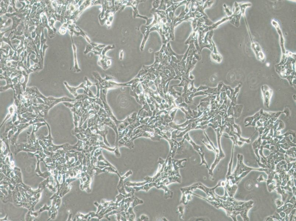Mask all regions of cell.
Segmentation results:
<instances>
[{"label": "cell", "instance_id": "obj_29", "mask_svg": "<svg viewBox=\"0 0 296 221\" xmlns=\"http://www.w3.org/2000/svg\"><path fill=\"white\" fill-rule=\"evenodd\" d=\"M141 219L143 221H148L149 220L148 217L146 216V215H143L141 217Z\"/></svg>", "mask_w": 296, "mask_h": 221}, {"label": "cell", "instance_id": "obj_23", "mask_svg": "<svg viewBox=\"0 0 296 221\" xmlns=\"http://www.w3.org/2000/svg\"><path fill=\"white\" fill-rule=\"evenodd\" d=\"M167 9V5H166L165 1L164 0L161 1L160 6L157 9V10L165 11Z\"/></svg>", "mask_w": 296, "mask_h": 221}, {"label": "cell", "instance_id": "obj_20", "mask_svg": "<svg viewBox=\"0 0 296 221\" xmlns=\"http://www.w3.org/2000/svg\"><path fill=\"white\" fill-rule=\"evenodd\" d=\"M234 146H233V150H232L231 158V160H230V162L229 163V165H228V173L227 174V175H226V178H227L228 177H229V176H230L231 175V169L232 168V166H233V163L234 148V145L235 144V143L234 141Z\"/></svg>", "mask_w": 296, "mask_h": 221}, {"label": "cell", "instance_id": "obj_7", "mask_svg": "<svg viewBox=\"0 0 296 221\" xmlns=\"http://www.w3.org/2000/svg\"><path fill=\"white\" fill-rule=\"evenodd\" d=\"M187 161V159L186 158L177 160L173 158L172 159V175L181 177L179 173V169L185 167V165H183L182 162Z\"/></svg>", "mask_w": 296, "mask_h": 221}, {"label": "cell", "instance_id": "obj_27", "mask_svg": "<svg viewBox=\"0 0 296 221\" xmlns=\"http://www.w3.org/2000/svg\"><path fill=\"white\" fill-rule=\"evenodd\" d=\"M161 1H154L152 3V9H157L159 7Z\"/></svg>", "mask_w": 296, "mask_h": 221}, {"label": "cell", "instance_id": "obj_13", "mask_svg": "<svg viewBox=\"0 0 296 221\" xmlns=\"http://www.w3.org/2000/svg\"><path fill=\"white\" fill-rule=\"evenodd\" d=\"M64 84L65 86L66 87V88L67 90H68L70 93L71 94H72L73 96H74L75 98H76L79 95L77 92V90L81 88H83L84 89V90H85L86 89V86H85L84 83H82V84L79 85V86L76 87H73L69 86L68 83L66 82V81L64 82Z\"/></svg>", "mask_w": 296, "mask_h": 221}, {"label": "cell", "instance_id": "obj_8", "mask_svg": "<svg viewBox=\"0 0 296 221\" xmlns=\"http://www.w3.org/2000/svg\"><path fill=\"white\" fill-rule=\"evenodd\" d=\"M106 46L105 45L98 44L94 42L88 44L87 46L86 50L84 51L85 54L88 53L89 52L92 51L94 52L95 55H101L102 50Z\"/></svg>", "mask_w": 296, "mask_h": 221}, {"label": "cell", "instance_id": "obj_14", "mask_svg": "<svg viewBox=\"0 0 296 221\" xmlns=\"http://www.w3.org/2000/svg\"><path fill=\"white\" fill-rule=\"evenodd\" d=\"M158 189H162L164 191V198L167 199L169 198H172L173 197V192L171 190L169 189L167 186L162 184H158L156 187Z\"/></svg>", "mask_w": 296, "mask_h": 221}, {"label": "cell", "instance_id": "obj_24", "mask_svg": "<svg viewBox=\"0 0 296 221\" xmlns=\"http://www.w3.org/2000/svg\"><path fill=\"white\" fill-rule=\"evenodd\" d=\"M214 1H205L204 5V9L208 8L211 7L213 4L214 3Z\"/></svg>", "mask_w": 296, "mask_h": 221}, {"label": "cell", "instance_id": "obj_2", "mask_svg": "<svg viewBox=\"0 0 296 221\" xmlns=\"http://www.w3.org/2000/svg\"><path fill=\"white\" fill-rule=\"evenodd\" d=\"M35 98H41L43 101L44 104L48 106L50 110L53 108L54 106L57 105L58 104L61 103V102H75L77 101L75 99H73L69 98L67 97H63L59 98H54L53 97H49L48 98H46L40 92L38 89H36V91Z\"/></svg>", "mask_w": 296, "mask_h": 221}, {"label": "cell", "instance_id": "obj_9", "mask_svg": "<svg viewBox=\"0 0 296 221\" xmlns=\"http://www.w3.org/2000/svg\"><path fill=\"white\" fill-rule=\"evenodd\" d=\"M181 177H179L176 176H172L162 178L157 183L158 184H162V185L168 186L172 183H181Z\"/></svg>", "mask_w": 296, "mask_h": 221}, {"label": "cell", "instance_id": "obj_1", "mask_svg": "<svg viewBox=\"0 0 296 221\" xmlns=\"http://www.w3.org/2000/svg\"><path fill=\"white\" fill-rule=\"evenodd\" d=\"M237 158V165L234 171L229 177L226 178V180H233L236 177L241 175L243 172L248 171H251L252 170L259 171L265 172L266 173L268 172V169L267 168H253L246 166L243 162V157L242 154H238Z\"/></svg>", "mask_w": 296, "mask_h": 221}, {"label": "cell", "instance_id": "obj_17", "mask_svg": "<svg viewBox=\"0 0 296 221\" xmlns=\"http://www.w3.org/2000/svg\"><path fill=\"white\" fill-rule=\"evenodd\" d=\"M198 34L197 31H193L189 38L186 41L185 44L186 45H189L192 43L194 44L195 40L197 38H198Z\"/></svg>", "mask_w": 296, "mask_h": 221}, {"label": "cell", "instance_id": "obj_19", "mask_svg": "<svg viewBox=\"0 0 296 221\" xmlns=\"http://www.w3.org/2000/svg\"><path fill=\"white\" fill-rule=\"evenodd\" d=\"M211 57L213 61L217 63H220L222 61V56L220 55L219 53L214 54L212 52L211 54Z\"/></svg>", "mask_w": 296, "mask_h": 221}, {"label": "cell", "instance_id": "obj_6", "mask_svg": "<svg viewBox=\"0 0 296 221\" xmlns=\"http://www.w3.org/2000/svg\"><path fill=\"white\" fill-rule=\"evenodd\" d=\"M213 33V30H211L207 32L204 38L200 41H198L201 51L204 48H208L212 52L213 51V47L212 42V38Z\"/></svg>", "mask_w": 296, "mask_h": 221}, {"label": "cell", "instance_id": "obj_18", "mask_svg": "<svg viewBox=\"0 0 296 221\" xmlns=\"http://www.w3.org/2000/svg\"><path fill=\"white\" fill-rule=\"evenodd\" d=\"M241 9V12L242 15L245 17V10L247 7L251 6V4L250 3H239Z\"/></svg>", "mask_w": 296, "mask_h": 221}, {"label": "cell", "instance_id": "obj_4", "mask_svg": "<svg viewBox=\"0 0 296 221\" xmlns=\"http://www.w3.org/2000/svg\"><path fill=\"white\" fill-rule=\"evenodd\" d=\"M219 187H222L221 181L218 182L217 185L213 188L207 187L201 183H198L197 189L201 190L206 194V198L210 201H216L218 199L217 194L215 193V189Z\"/></svg>", "mask_w": 296, "mask_h": 221}, {"label": "cell", "instance_id": "obj_12", "mask_svg": "<svg viewBox=\"0 0 296 221\" xmlns=\"http://www.w3.org/2000/svg\"><path fill=\"white\" fill-rule=\"evenodd\" d=\"M272 25H273V26L275 27V28H276V29L277 31L278 34H279L280 35V44H281L282 53V54H283V55H285V54H286V51L284 46V38L283 36V34H282V32H281V29L280 28L279 24L277 22H276V21L274 20H272Z\"/></svg>", "mask_w": 296, "mask_h": 221}, {"label": "cell", "instance_id": "obj_3", "mask_svg": "<svg viewBox=\"0 0 296 221\" xmlns=\"http://www.w3.org/2000/svg\"><path fill=\"white\" fill-rule=\"evenodd\" d=\"M198 185V183L194 184L188 187L181 188V191L182 193L180 201L181 204L187 205L189 202L192 200L193 195L191 193L197 189Z\"/></svg>", "mask_w": 296, "mask_h": 221}, {"label": "cell", "instance_id": "obj_16", "mask_svg": "<svg viewBox=\"0 0 296 221\" xmlns=\"http://www.w3.org/2000/svg\"><path fill=\"white\" fill-rule=\"evenodd\" d=\"M187 2V1H183L181 2L177 3H174L173 2L171 6L168 8L165 11L166 14L170 12V11H174V12H175L176 9H177L178 7L181 6L186 5Z\"/></svg>", "mask_w": 296, "mask_h": 221}, {"label": "cell", "instance_id": "obj_26", "mask_svg": "<svg viewBox=\"0 0 296 221\" xmlns=\"http://www.w3.org/2000/svg\"><path fill=\"white\" fill-rule=\"evenodd\" d=\"M275 204L277 206V208H279L280 207H281L284 204V202L282 200H281L280 199H276L275 201Z\"/></svg>", "mask_w": 296, "mask_h": 221}, {"label": "cell", "instance_id": "obj_30", "mask_svg": "<svg viewBox=\"0 0 296 221\" xmlns=\"http://www.w3.org/2000/svg\"><path fill=\"white\" fill-rule=\"evenodd\" d=\"M123 53L124 51L123 50H121L120 52V55H119V58L121 60H122L123 59Z\"/></svg>", "mask_w": 296, "mask_h": 221}, {"label": "cell", "instance_id": "obj_15", "mask_svg": "<svg viewBox=\"0 0 296 221\" xmlns=\"http://www.w3.org/2000/svg\"><path fill=\"white\" fill-rule=\"evenodd\" d=\"M8 113L5 119H4L1 125V127H0L1 128L2 127L3 124L6 122L7 120L9 118L11 117H12L15 112L17 111L16 106H15L14 104H13L12 105L9 106L8 108Z\"/></svg>", "mask_w": 296, "mask_h": 221}, {"label": "cell", "instance_id": "obj_22", "mask_svg": "<svg viewBox=\"0 0 296 221\" xmlns=\"http://www.w3.org/2000/svg\"><path fill=\"white\" fill-rule=\"evenodd\" d=\"M184 206L182 204L179 205V206L178 207V211L179 213V217L180 219H182L184 212Z\"/></svg>", "mask_w": 296, "mask_h": 221}, {"label": "cell", "instance_id": "obj_5", "mask_svg": "<svg viewBox=\"0 0 296 221\" xmlns=\"http://www.w3.org/2000/svg\"><path fill=\"white\" fill-rule=\"evenodd\" d=\"M184 138L185 139H186L187 141L192 145L194 150H196V152L198 153L199 155H200L201 160H202V162H201L200 164L199 165V166H201L205 164L206 167L207 169H208V171L209 170L210 168L209 167L208 164H207V162L204 158L205 154L204 151V147L198 146V145H197L194 141L191 140L190 137L189 136L188 134L185 136Z\"/></svg>", "mask_w": 296, "mask_h": 221}, {"label": "cell", "instance_id": "obj_28", "mask_svg": "<svg viewBox=\"0 0 296 221\" xmlns=\"http://www.w3.org/2000/svg\"><path fill=\"white\" fill-rule=\"evenodd\" d=\"M257 180H258L259 182L266 181V180L264 178V177H263L262 175H260V176H259V178H258Z\"/></svg>", "mask_w": 296, "mask_h": 221}, {"label": "cell", "instance_id": "obj_25", "mask_svg": "<svg viewBox=\"0 0 296 221\" xmlns=\"http://www.w3.org/2000/svg\"><path fill=\"white\" fill-rule=\"evenodd\" d=\"M197 19H198L195 18L191 20L192 22V27L193 28V31H198V29H197Z\"/></svg>", "mask_w": 296, "mask_h": 221}, {"label": "cell", "instance_id": "obj_11", "mask_svg": "<svg viewBox=\"0 0 296 221\" xmlns=\"http://www.w3.org/2000/svg\"><path fill=\"white\" fill-rule=\"evenodd\" d=\"M165 53L166 55L168 56V61H169V63L171 61V57L172 56H175V57H177L178 60L179 62H180L181 60L182 59L184 56V55H179L175 53V52L173 51V50H172L171 44H170L169 42H168L167 45L166 46Z\"/></svg>", "mask_w": 296, "mask_h": 221}, {"label": "cell", "instance_id": "obj_21", "mask_svg": "<svg viewBox=\"0 0 296 221\" xmlns=\"http://www.w3.org/2000/svg\"><path fill=\"white\" fill-rule=\"evenodd\" d=\"M223 7L226 14L228 15V17H231L233 15V11H231L229 7L227 6L225 4H224Z\"/></svg>", "mask_w": 296, "mask_h": 221}, {"label": "cell", "instance_id": "obj_10", "mask_svg": "<svg viewBox=\"0 0 296 221\" xmlns=\"http://www.w3.org/2000/svg\"><path fill=\"white\" fill-rule=\"evenodd\" d=\"M111 59H113L108 57L106 55H101L98 59V64L104 70H106L111 66Z\"/></svg>", "mask_w": 296, "mask_h": 221}]
</instances>
